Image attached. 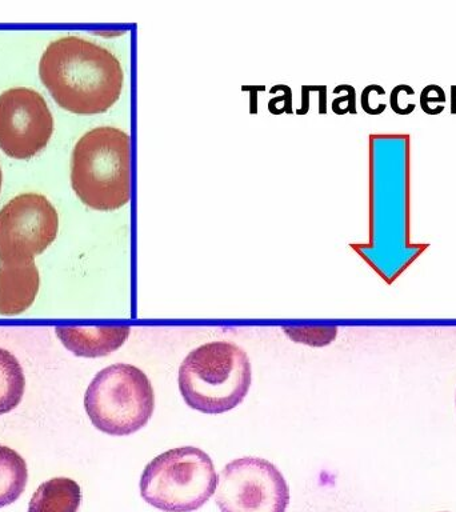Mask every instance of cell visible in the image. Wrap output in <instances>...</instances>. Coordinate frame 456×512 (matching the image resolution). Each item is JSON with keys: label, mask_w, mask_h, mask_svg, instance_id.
Instances as JSON below:
<instances>
[{"label": "cell", "mask_w": 456, "mask_h": 512, "mask_svg": "<svg viewBox=\"0 0 456 512\" xmlns=\"http://www.w3.org/2000/svg\"><path fill=\"white\" fill-rule=\"evenodd\" d=\"M39 75L55 102L78 115L110 110L123 91L119 59L106 47L75 35L48 44Z\"/></svg>", "instance_id": "6da1fadb"}, {"label": "cell", "mask_w": 456, "mask_h": 512, "mask_svg": "<svg viewBox=\"0 0 456 512\" xmlns=\"http://www.w3.org/2000/svg\"><path fill=\"white\" fill-rule=\"evenodd\" d=\"M71 184L87 207L114 211L131 199V138L120 128H92L75 144Z\"/></svg>", "instance_id": "7a4b0ae2"}, {"label": "cell", "mask_w": 456, "mask_h": 512, "mask_svg": "<svg viewBox=\"0 0 456 512\" xmlns=\"http://www.w3.org/2000/svg\"><path fill=\"white\" fill-rule=\"evenodd\" d=\"M178 382L192 410L224 414L238 407L250 391V358L242 347L227 340L202 344L180 364Z\"/></svg>", "instance_id": "3957f363"}, {"label": "cell", "mask_w": 456, "mask_h": 512, "mask_svg": "<svg viewBox=\"0 0 456 512\" xmlns=\"http://www.w3.org/2000/svg\"><path fill=\"white\" fill-rule=\"evenodd\" d=\"M218 474L207 452L194 446L171 448L143 470L140 495L164 512H192L211 499Z\"/></svg>", "instance_id": "277c9868"}, {"label": "cell", "mask_w": 456, "mask_h": 512, "mask_svg": "<svg viewBox=\"0 0 456 512\" xmlns=\"http://www.w3.org/2000/svg\"><path fill=\"white\" fill-rule=\"evenodd\" d=\"M84 408L91 423L104 434L132 435L146 427L154 414V388L140 368L112 364L92 379L84 395Z\"/></svg>", "instance_id": "5b68a950"}, {"label": "cell", "mask_w": 456, "mask_h": 512, "mask_svg": "<svg viewBox=\"0 0 456 512\" xmlns=\"http://www.w3.org/2000/svg\"><path fill=\"white\" fill-rule=\"evenodd\" d=\"M215 494L222 512H286L290 503V488L282 472L256 456L224 466Z\"/></svg>", "instance_id": "8992f818"}, {"label": "cell", "mask_w": 456, "mask_h": 512, "mask_svg": "<svg viewBox=\"0 0 456 512\" xmlns=\"http://www.w3.org/2000/svg\"><path fill=\"white\" fill-rule=\"evenodd\" d=\"M58 231V211L46 196H15L0 210V262L35 260L54 243Z\"/></svg>", "instance_id": "52a82bcc"}, {"label": "cell", "mask_w": 456, "mask_h": 512, "mask_svg": "<svg viewBox=\"0 0 456 512\" xmlns=\"http://www.w3.org/2000/svg\"><path fill=\"white\" fill-rule=\"evenodd\" d=\"M54 116L46 99L27 87L0 94V150L26 160L46 148L54 134Z\"/></svg>", "instance_id": "ba28073f"}, {"label": "cell", "mask_w": 456, "mask_h": 512, "mask_svg": "<svg viewBox=\"0 0 456 512\" xmlns=\"http://www.w3.org/2000/svg\"><path fill=\"white\" fill-rule=\"evenodd\" d=\"M40 274L35 260L0 262V315L23 314L39 294Z\"/></svg>", "instance_id": "9c48e42d"}, {"label": "cell", "mask_w": 456, "mask_h": 512, "mask_svg": "<svg viewBox=\"0 0 456 512\" xmlns=\"http://www.w3.org/2000/svg\"><path fill=\"white\" fill-rule=\"evenodd\" d=\"M128 326L56 327L55 334L68 351L82 358H100L119 350L130 336Z\"/></svg>", "instance_id": "30bf717a"}, {"label": "cell", "mask_w": 456, "mask_h": 512, "mask_svg": "<svg viewBox=\"0 0 456 512\" xmlns=\"http://www.w3.org/2000/svg\"><path fill=\"white\" fill-rule=\"evenodd\" d=\"M82 502L79 484L70 478H52L40 484L28 512H78Z\"/></svg>", "instance_id": "8fae6325"}, {"label": "cell", "mask_w": 456, "mask_h": 512, "mask_svg": "<svg viewBox=\"0 0 456 512\" xmlns=\"http://www.w3.org/2000/svg\"><path fill=\"white\" fill-rule=\"evenodd\" d=\"M26 460L15 450L0 444V508L16 502L26 490Z\"/></svg>", "instance_id": "7c38bea8"}, {"label": "cell", "mask_w": 456, "mask_h": 512, "mask_svg": "<svg viewBox=\"0 0 456 512\" xmlns=\"http://www.w3.org/2000/svg\"><path fill=\"white\" fill-rule=\"evenodd\" d=\"M26 378L19 360L0 348V415L15 410L22 402Z\"/></svg>", "instance_id": "4fadbf2b"}, {"label": "cell", "mask_w": 456, "mask_h": 512, "mask_svg": "<svg viewBox=\"0 0 456 512\" xmlns=\"http://www.w3.org/2000/svg\"><path fill=\"white\" fill-rule=\"evenodd\" d=\"M283 330L292 342L311 347L328 346L338 335V327L334 326L284 327Z\"/></svg>", "instance_id": "5bb4252c"}, {"label": "cell", "mask_w": 456, "mask_h": 512, "mask_svg": "<svg viewBox=\"0 0 456 512\" xmlns=\"http://www.w3.org/2000/svg\"><path fill=\"white\" fill-rule=\"evenodd\" d=\"M2 180H3L2 167H0V191H2Z\"/></svg>", "instance_id": "9a60e30c"}]
</instances>
